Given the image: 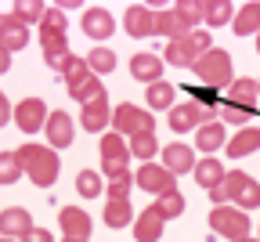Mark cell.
<instances>
[{
    "mask_svg": "<svg viewBox=\"0 0 260 242\" xmlns=\"http://www.w3.org/2000/svg\"><path fill=\"white\" fill-rule=\"evenodd\" d=\"M25 44H29V25H22L15 15H0V47L8 54H15Z\"/></svg>",
    "mask_w": 260,
    "mask_h": 242,
    "instance_id": "cell-13",
    "label": "cell"
},
{
    "mask_svg": "<svg viewBox=\"0 0 260 242\" xmlns=\"http://www.w3.org/2000/svg\"><path fill=\"white\" fill-rule=\"evenodd\" d=\"M260 148V127H242L235 137H232V145H228L224 152L232 156V159H246L249 152Z\"/></svg>",
    "mask_w": 260,
    "mask_h": 242,
    "instance_id": "cell-22",
    "label": "cell"
},
{
    "mask_svg": "<svg viewBox=\"0 0 260 242\" xmlns=\"http://www.w3.org/2000/svg\"><path fill=\"white\" fill-rule=\"evenodd\" d=\"M203 22L206 25H228V22H235V8L228 4V0H206L203 4Z\"/></svg>",
    "mask_w": 260,
    "mask_h": 242,
    "instance_id": "cell-28",
    "label": "cell"
},
{
    "mask_svg": "<svg viewBox=\"0 0 260 242\" xmlns=\"http://www.w3.org/2000/svg\"><path fill=\"white\" fill-rule=\"evenodd\" d=\"M4 242H15V238H4Z\"/></svg>",
    "mask_w": 260,
    "mask_h": 242,
    "instance_id": "cell-50",
    "label": "cell"
},
{
    "mask_svg": "<svg viewBox=\"0 0 260 242\" xmlns=\"http://www.w3.org/2000/svg\"><path fill=\"white\" fill-rule=\"evenodd\" d=\"M22 174V163H18V152H0V185H15Z\"/></svg>",
    "mask_w": 260,
    "mask_h": 242,
    "instance_id": "cell-35",
    "label": "cell"
},
{
    "mask_svg": "<svg viewBox=\"0 0 260 242\" xmlns=\"http://www.w3.org/2000/svg\"><path fill=\"white\" fill-rule=\"evenodd\" d=\"M256 87H260V80H256Z\"/></svg>",
    "mask_w": 260,
    "mask_h": 242,
    "instance_id": "cell-52",
    "label": "cell"
},
{
    "mask_svg": "<svg viewBox=\"0 0 260 242\" xmlns=\"http://www.w3.org/2000/svg\"><path fill=\"white\" fill-rule=\"evenodd\" d=\"M224 188H228V202H235V210H253L260 206V185L242 174V170H232V174H224Z\"/></svg>",
    "mask_w": 260,
    "mask_h": 242,
    "instance_id": "cell-5",
    "label": "cell"
},
{
    "mask_svg": "<svg viewBox=\"0 0 260 242\" xmlns=\"http://www.w3.org/2000/svg\"><path fill=\"white\" fill-rule=\"evenodd\" d=\"M242 242H260V238H242Z\"/></svg>",
    "mask_w": 260,
    "mask_h": 242,
    "instance_id": "cell-49",
    "label": "cell"
},
{
    "mask_svg": "<svg viewBox=\"0 0 260 242\" xmlns=\"http://www.w3.org/2000/svg\"><path fill=\"white\" fill-rule=\"evenodd\" d=\"M134 221V206H130V199H109L105 206V224L109 228H123Z\"/></svg>",
    "mask_w": 260,
    "mask_h": 242,
    "instance_id": "cell-29",
    "label": "cell"
},
{
    "mask_svg": "<svg viewBox=\"0 0 260 242\" xmlns=\"http://www.w3.org/2000/svg\"><path fill=\"white\" fill-rule=\"evenodd\" d=\"M167 65H174V69H191L195 62H199V54H195V47L188 44V37H181V40H170L167 44Z\"/></svg>",
    "mask_w": 260,
    "mask_h": 242,
    "instance_id": "cell-24",
    "label": "cell"
},
{
    "mask_svg": "<svg viewBox=\"0 0 260 242\" xmlns=\"http://www.w3.org/2000/svg\"><path fill=\"white\" fill-rule=\"evenodd\" d=\"M152 206L159 210L162 221H170V217H181V214H184V195H181V192H167V195H159Z\"/></svg>",
    "mask_w": 260,
    "mask_h": 242,
    "instance_id": "cell-33",
    "label": "cell"
},
{
    "mask_svg": "<svg viewBox=\"0 0 260 242\" xmlns=\"http://www.w3.org/2000/svg\"><path fill=\"white\" fill-rule=\"evenodd\" d=\"M32 231V221H29V210H22V206H8L4 214H0V235L4 238H22Z\"/></svg>",
    "mask_w": 260,
    "mask_h": 242,
    "instance_id": "cell-18",
    "label": "cell"
},
{
    "mask_svg": "<svg viewBox=\"0 0 260 242\" xmlns=\"http://www.w3.org/2000/svg\"><path fill=\"white\" fill-rule=\"evenodd\" d=\"M18 242H54V238H51V231H47V228H32V231H29V235H22Z\"/></svg>",
    "mask_w": 260,
    "mask_h": 242,
    "instance_id": "cell-44",
    "label": "cell"
},
{
    "mask_svg": "<svg viewBox=\"0 0 260 242\" xmlns=\"http://www.w3.org/2000/svg\"><path fill=\"white\" fill-rule=\"evenodd\" d=\"M80 123H83V130H90V134H105V127L112 123L109 98H98V101H90V105H83V112H80Z\"/></svg>",
    "mask_w": 260,
    "mask_h": 242,
    "instance_id": "cell-19",
    "label": "cell"
},
{
    "mask_svg": "<svg viewBox=\"0 0 260 242\" xmlns=\"http://www.w3.org/2000/svg\"><path fill=\"white\" fill-rule=\"evenodd\" d=\"M11 119H15V105H11V101H8L4 94H0V127L11 123Z\"/></svg>",
    "mask_w": 260,
    "mask_h": 242,
    "instance_id": "cell-45",
    "label": "cell"
},
{
    "mask_svg": "<svg viewBox=\"0 0 260 242\" xmlns=\"http://www.w3.org/2000/svg\"><path fill=\"white\" fill-rule=\"evenodd\" d=\"M174 94H177V87H174V83H167V80L152 83V87L145 90L148 109H174Z\"/></svg>",
    "mask_w": 260,
    "mask_h": 242,
    "instance_id": "cell-30",
    "label": "cell"
},
{
    "mask_svg": "<svg viewBox=\"0 0 260 242\" xmlns=\"http://www.w3.org/2000/svg\"><path fill=\"white\" fill-rule=\"evenodd\" d=\"M162 224H167V221L159 217L155 206H145V214L134 217V238L138 242H159L162 238Z\"/></svg>",
    "mask_w": 260,
    "mask_h": 242,
    "instance_id": "cell-20",
    "label": "cell"
},
{
    "mask_svg": "<svg viewBox=\"0 0 260 242\" xmlns=\"http://www.w3.org/2000/svg\"><path fill=\"white\" fill-rule=\"evenodd\" d=\"M87 65H90V73H94V76L112 73V69H116V54H112L109 47H94V51L87 54Z\"/></svg>",
    "mask_w": 260,
    "mask_h": 242,
    "instance_id": "cell-36",
    "label": "cell"
},
{
    "mask_svg": "<svg viewBox=\"0 0 260 242\" xmlns=\"http://www.w3.org/2000/svg\"><path fill=\"white\" fill-rule=\"evenodd\" d=\"M162 65H167L162 58H155V54L141 51V54H134V58H130V76L152 87V83H159V80H162Z\"/></svg>",
    "mask_w": 260,
    "mask_h": 242,
    "instance_id": "cell-17",
    "label": "cell"
},
{
    "mask_svg": "<svg viewBox=\"0 0 260 242\" xmlns=\"http://www.w3.org/2000/svg\"><path fill=\"white\" fill-rule=\"evenodd\" d=\"M232 29H235V37H249V33H260V4H242V8L235 11Z\"/></svg>",
    "mask_w": 260,
    "mask_h": 242,
    "instance_id": "cell-26",
    "label": "cell"
},
{
    "mask_svg": "<svg viewBox=\"0 0 260 242\" xmlns=\"http://www.w3.org/2000/svg\"><path fill=\"white\" fill-rule=\"evenodd\" d=\"M61 242H80V238H61Z\"/></svg>",
    "mask_w": 260,
    "mask_h": 242,
    "instance_id": "cell-47",
    "label": "cell"
},
{
    "mask_svg": "<svg viewBox=\"0 0 260 242\" xmlns=\"http://www.w3.org/2000/svg\"><path fill=\"white\" fill-rule=\"evenodd\" d=\"M256 51H260V33H256Z\"/></svg>",
    "mask_w": 260,
    "mask_h": 242,
    "instance_id": "cell-48",
    "label": "cell"
},
{
    "mask_svg": "<svg viewBox=\"0 0 260 242\" xmlns=\"http://www.w3.org/2000/svg\"><path fill=\"white\" fill-rule=\"evenodd\" d=\"M80 25H83V33H87L90 40H105V37H112V33H116V18H112L105 8H87Z\"/></svg>",
    "mask_w": 260,
    "mask_h": 242,
    "instance_id": "cell-16",
    "label": "cell"
},
{
    "mask_svg": "<svg viewBox=\"0 0 260 242\" xmlns=\"http://www.w3.org/2000/svg\"><path fill=\"white\" fill-rule=\"evenodd\" d=\"M69 94L80 101V109H83V105H90V101L105 98V87H102V80H98V76L90 73V76H83L80 83H73V87H69Z\"/></svg>",
    "mask_w": 260,
    "mask_h": 242,
    "instance_id": "cell-27",
    "label": "cell"
},
{
    "mask_svg": "<svg viewBox=\"0 0 260 242\" xmlns=\"http://www.w3.org/2000/svg\"><path fill=\"white\" fill-rule=\"evenodd\" d=\"M58 224H61L65 238L87 242V235H90V217H87V210H80V206H65V210L58 214Z\"/></svg>",
    "mask_w": 260,
    "mask_h": 242,
    "instance_id": "cell-14",
    "label": "cell"
},
{
    "mask_svg": "<svg viewBox=\"0 0 260 242\" xmlns=\"http://www.w3.org/2000/svg\"><path fill=\"white\" fill-rule=\"evenodd\" d=\"M130 188H134V174L130 170H119V174L109 177V199H130Z\"/></svg>",
    "mask_w": 260,
    "mask_h": 242,
    "instance_id": "cell-37",
    "label": "cell"
},
{
    "mask_svg": "<svg viewBox=\"0 0 260 242\" xmlns=\"http://www.w3.org/2000/svg\"><path fill=\"white\" fill-rule=\"evenodd\" d=\"M44 130H47V141H51V148H69V145H73V137H76L73 116H69V112H61V109H54V112L47 116Z\"/></svg>",
    "mask_w": 260,
    "mask_h": 242,
    "instance_id": "cell-11",
    "label": "cell"
},
{
    "mask_svg": "<svg viewBox=\"0 0 260 242\" xmlns=\"http://www.w3.org/2000/svg\"><path fill=\"white\" fill-rule=\"evenodd\" d=\"M134 185L145 188V192H152L155 199L167 195V192H177V177L162 163H141V170L134 174Z\"/></svg>",
    "mask_w": 260,
    "mask_h": 242,
    "instance_id": "cell-7",
    "label": "cell"
},
{
    "mask_svg": "<svg viewBox=\"0 0 260 242\" xmlns=\"http://www.w3.org/2000/svg\"><path fill=\"white\" fill-rule=\"evenodd\" d=\"M44 11H47V4H44V0H18V4H15V18L22 22V25H32V22H37L40 25V18H44Z\"/></svg>",
    "mask_w": 260,
    "mask_h": 242,
    "instance_id": "cell-31",
    "label": "cell"
},
{
    "mask_svg": "<svg viewBox=\"0 0 260 242\" xmlns=\"http://www.w3.org/2000/svg\"><path fill=\"white\" fill-rule=\"evenodd\" d=\"M47 105H44V98H22L18 105H15V127L22 134H37L44 123H47Z\"/></svg>",
    "mask_w": 260,
    "mask_h": 242,
    "instance_id": "cell-9",
    "label": "cell"
},
{
    "mask_svg": "<svg viewBox=\"0 0 260 242\" xmlns=\"http://www.w3.org/2000/svg\"><path fill=\"white\" fill-rule=\"evenodd\" d=\"M130 156H138L141 163H152V156L159 152V141H155V134H138V137H130Z\"/></svg>",
    "mask_w": 260,
    "mask_h": 242,
    "instance_id": "cell-34",
    "label": "cell"
},
{
    "mask_svg": "<svg viewBox=\"0 0 260 242\" xmlns=\"http://www.w3.org/2000/svg\"><path fill=\"white\" fill-rule=\"evenodd\" d=\"M217 119L235 123V127H246V119H253V116L242 112V109H235V105H228V101H220V105H217Z\"/></svg>",
    "mask_w": 260,
    "mask_h": 242,
    "instance_id": "cell-41",
    "label": "cell"
},
{
    "mask_svg": "<svg viewBox=\"0 0 260 242\" xmlns=\"http://www.w3.org/2000/svg\"><path fill=\"white\" fill-rule=\"evenodd\" d=\"M191 174H195V185H199V188L213 192V188L224 181V174H228V170H224V163H220L217 156H206L203 163H195V170H191Z\"/></svg>",
    "mask_w": 260,
    "mask_h": 242,
    "instance_id": "cell-21",
    "label": "cell"
},
{
    "mask_svg": "<svg viewBox=\"0 0 260 242\" xmlns=\"http://www.w3.org/2000/svg\"><path fill=\"white\" fill-rule=\"evenodd\" d=\"M191 101H199L203 109H213V101H217V90H213V87H206V90L199 87V90H195V98H191Z\"/></svg>",
    "mask_w": 260,
    "mask_h": 242,
    "instance_id": "cell-43",
    "label": "cell"
},
{
    "mask_svg": "<svg viewBox=\"0 0 260 242\" xmlns=\"http://www.w3.org/2000/svg\"><path fill=\"white\" fill-rule=\"evenodd\" d=\"M188 25L177 18V11L174 8H162V11H155V37H170V40H181V37H188Z\"/></svg>",
    "mask_w": 260,
    "mask_h": 242,
    "instance_id": "cell-23",
    "label": "cell"
},
{
    "mask_svg": "<svg viewBox=\"0 0 260 242\" xmlns=\"http://www.w3.org/2000/svg\"><path fill=\"white\" fill-rule=\"evenodd\" d=\"M191 73L195 76H199L206 87H232V54H228V51H206L199 62H195L191 65Z\"/></svg>",
    "mask_w": 260,
    "mask_h": 242,
    "instance_id": "cell-2",
    "label": "cell"
},
{
    "mask_svg": "<svg viewBox=\"0 0 260 242\" xmlns=\"http://www.w3.org/2000/svg\"><path fill=\"white\" fill-rule=\"evenodd\" d=\"M58 73L65 76V83H80L83 76H90V65H87V58H76V54H65V62H61V69Z\"/></svg>",
    "mask_w": 260,
    "mask_h": 242,
    "instance_id": "cell-32",
    "label": "cell"
},
{
    "mask_svg": "<svg viewBox=\"0 0 260 242\" xmlns=\"http://www.w3.org/2000/svg\"><path fill=\"white\" fill-rule=\"evenodd\" d=\"M256 98H260V87H256V80H232V90H228V105H235V109H242V112H256Z\"/></svg>",
    "mask_w": 260,
    "mask_h": 242,
    "instance_id": "cell-15",
    "label": "cell"
},
{
    "mask_svg": "<svg viewBox=\"0 0 260 242\" xmlns=\"http://www.w3.org/2000/svg\"><path fill=\"white\" fill-rule=\"evenodd\" d=\"M203 119H213V112L203 109L199 101H181V105L170 109V119H167V123H170L174 134H188V130H199Z\"/></svg>",
    "mask_w": 260,
    "mask_h": 242,
    "instance_id": "cell-8",
    "label": "cell"
},
{
    "mask_svg": "<svg viewBox=\"0 0 260 242\" xmlns=\"http://www.w3.org/2000/svg\"><path fill=\"white\" fill-rule=\"evenodd\" d=\"M195 148H203L206 156L217 152V148H224V123H220V119L203 123L199 130H195Z\"/></svg>",
    "mask_w": 260,
    "mask_h": 242,
    "instance_id": "cell-25",
    "label": "cell"
},
{
    "mask_svg": "<svg viewBox=\"0 0 260 242\" xmlns=\"http://www.w3.org/2000/svg\"><path fill=\"white\" fill-rule=\"evenodd\" d=\"M162 152V166L170 170V174H191L195 170V148L191 145H181V141H170L167 148H159Z\"/></svg>",
    "mask_w": 260,
    "mask_h": 242,
    "instance_id": "cell-12",
    "label": "cell"
},
{
    "mask_svg": "<svg viewBox=\"0 0 260 242\" xmlns=\"http://www.w3.org/2000/svg\"><path fill=\"white\" fill-rule=\"evenodd\" d=\"M210 228L224 238H232V242H242V238H249V214L235 210V206H213Z\"/></svg>",
    "mask_w": 260,
    "mask_h": 242,
    "instance_id": "cell-4",
    "label": "cell"
},
{
    "mask_svg": "<svg viewBox=\"0 0 260 242\" xmlns=\"http://www.w3.org/2000/svg\"><path fill=\"white\" fill-rule=\"evenodd\" d=\"M123 29H126V37H155V11L145 8V4H130L126 15H123Z\"/></svg>",
    "mask_w": 260,
    "mask_h": 242,
    "instance_id": "cell-10",
    "label": "cell"
},
{
    "mask_svg": "<svg viewBox=\"0 0 260 242\" xmlns=\"http://www.w3.org/2000/svg\"><path fill=\"white\" fill-rule=\"evenodd\" d=\"M69 29V18H65L61 8H47L44 18H40V33H65Z\"/></svg>",
    "mask_w": 260,
    "mask_h": 242,
    "instance_id": "cell-39",
    "label": "cell"
},
{
    "mask_svg": "<svg viewBox=\"0 0 260 242\" xmlns=\"http://www.w3.org/2000/svg\"><path fill=\"white\" fill-rule=\"evenodd\" d=\"M174 11H177V18H181L188 29L203 22V4H199V0H181V4H174Z\"/></svg>",
    "mask_w": 260,
    "mask_h": 242,
    "instance_id": "cell-38",
    "label": "cell"
},
{
    "mask_svg": "<svg viewBox=\"0 0 260 242\" xmlns=\"http://www.w3.org/2000/svg\"><path fill=\"white\" fill-rule=\"evenodd\" d=\"M0 242H4V235H0Z\"/></svg>",
    "mask_w": 260,
    "mask_h": 242,
    "instance_id": "cell-51",
    "label": "cell"
},
{
    "mask_svg": "<svg viewBox=\"0 0 260 242\" xmlns=\"http://www.w3.org/2000/svg\"><path fill=\"white\" fill-rule=\"evenodd\" d=\"M76 192L87 195V199L102 195V177H98L94 170H80V174H76Z\"/></svg>",
    "mask_w": 260,
    "mask_h": 242,
    "instance_id": "cell-40",
    "label": "cell"
},
{
    "mask_svg": "<svg viewBox=\"0 0 260 242\" xmlns=\"http://www.w3.org/2000/svg\"><path fill=\"white\" fill-rule=\"evenodd\" d=\"M112 130L123 134L126 141H130V137H138V134H155V119L141 105L123 101V105H116V112H112Z\"/></svg>",
    "mask_w": 260,
    "mask_h": 242,
    "instance_id": "cell-3",
    "label": "cell"
},
{
    "mask_svg": "<svg viewBox=\"0 0 260 242\" xmlns=\"http://www.w3.org/2000/svg\"><path fill=\"white\" fill-rule=\"evenodd\" d=\"M98 152H102V170H105V177L126 170V163H130V145H126V137L116 134V130H105V134H102V145H98Z\"/></svg>",
    "mask_w": 260,
    "mask_h": 242,
    "instance_id": "cell-6",
    "label": "cell"
},
{
    "mask_svg": "<svg viewBox=\"0 0 260 242\" xmlns=\"http://www.w3.org/2000/svg\"><path fill=\"white\" fill-rule=\"evenodd\" d=\"M188 44L195 47V54H206V51H213V37H210V33H188Z\"/></svg>",
    "mask_w": 260,
    "mask_h": 242,
    "instance_id": "cell-42",
    "label": "cell"
},
{
    "mask_svg": "<svg viewBox=\"0 0 260 242\" xmlns=\"http://www.w3.org/2000/svg\"><path fill=\"white\" fill-rule=\"evenodd\" d=\"M18 152V163H22V174L32 181V185H40V188H51L58 181V170H61V159L51 145H22L15 148Z\"/></svg>",
    "mask_w": 260,
    "mask_h": 242,
    "instance_id": "cell-1",
    "label": "cell"
},
{
    "mask_svg": "<svg viewBox=\"0 0 260 242\" xmlns=\"http://www.w3.org/2000/svg\"><path fill=\"white\" fill-rule=\"evenodd\" d=\"M8 69H11V54H8L4 47H0V76H4V73H8Z\"/></svg>",
    "mask_w": 260,
    "mask_h": 242,
    "instance_id": "cell-46",
    "label": "cell"
}]
</instances>
